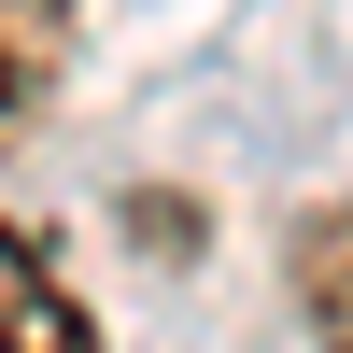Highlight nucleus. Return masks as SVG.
Returning a JSON list of instances; mask_svg holds the SVG:
<instances>
[{
    "mask_svg": "<svg viewBox=\"0 0 353 353\" xmlns=\"http://www.w3.org/2000/svg\"><path fill=\"white\" fill-rule=\"evenodd\" d=\"M0 353H99V325H85V297L43 269V254L0 226Z\"/></svg>",
    "mask_w": 353,
    "mask_h": 353,
    "instance_id": "f257e3e1",
    "label": "nucleus"
},
{
    "mask_svg": "<svg viewBox=\"0 0 353 353\" xmlns=\"http://www.w3.org/2000/svg\"><path fill=\"white\" fill-rule=\"evenodd\" d=\"M283 283H297L311 339H325V353H353V198L297 212V241H283Z\"/></svg>",
    "mask_w": 353,
    "mask_h": 353,
    "instance_id": "f03ea898",
    "label": "nucleus"
},
{
    "mask_svg": "<svg viewBox=\"0 0 353 353\" xmlns=\"http://www.w3.org/2000/svg\"><path fill=\"white\" fill-rule=\"evenodd\" d=\"M57 57H71V0H0V141L28 128V99L57 85Z\"/></svg>",
    "mask_w": 353,
    "mask_h": 353,
    "instance_id": "7ed1b4c3",
    "label": "nucleus"
}]
</instances>
